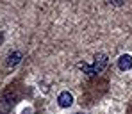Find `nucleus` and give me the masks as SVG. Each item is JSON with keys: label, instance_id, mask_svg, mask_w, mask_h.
Wrapping results in <instances>:
<instances>
[{"label": "nucleus", "instance_id": "obj_2", "mask_svg": "<svg viewBox=\"0 0 132 114\" xmlns=\"http://www.w3.org/2000/svg\"><path fill=\"white\" fill-rule=\"evenodd\" d=\"M16 98H18V94H13L11 89L4 93L2 98H0V114L9 112V111L14 107V103H16Z\"/></svg>", "mask_w": 132, "mask_h": 114}, {"label": "nucleus", "instance_id": "obj_5", "mask_svg": "<svg viewBox=\"0 0 132 114\" xmlns=\"http://www.w3.org/2000/svg\"><path fill=\"white\" fill-rule=\"evenodd\" d=\"M20 61H22V54H20V52H11V54L7 55V68L18 66Z\"/></svg>", "mask_w": 132, "mask_h": 114}, {"label": "nucleus", "instance_id": "obj_7", "mask_svg": "<svg viewBox=\"0 0 132 114\" xmlns=\"http://www.w3.org/2000/svg\"><path fill=\"white\" fill-rule=\"evenodd\" d=\"M2 39H4V36H2V32H0V43H2Z\"/></svg>", "mask_w": 132, "mask_h": 114}, {"label": "nucleus", "instance_id": "obj_8", "mask_svg": "<svg viewBox=\"0 0 132 114\" xmlns=\"http://www.w3.org/2000/svg\"><path fill=\"white\" fill-rule=\"evenodd\" d=\"M79 114H80V112H79Z\"/></svg>", "mask_w": 132, "mask_h": 114}, {"label": "nucleus", "instance_id": "obj_4", "mask_svg": "<svg viewBox=\"0 0 132 114\" xmlns=\"http://www.w3.org/2000/svg\"><path fill=\"white\" fill-rule=\"evenodd\" d=\"M118 68L121 69V71H129V69L132 68V55H129V54L120 55V59H118Z\"/></svg>", "mask_w": 132, "mask_h": 114}, {"label": "nucleus", "instance_id": "obj_6", "mask_svg": "<svg viewBox=\"0 0 132 114\" xmlns=\"http://www.w3.org/2000/svg\"><path fill=\"white\" fill-rule=\"evenodd\" d=\"M109 2L112 5H121V4H123V0H109Z\"/></svg>", "mask_w": 132, "mask_h": 114}, {"label": "nucleus", "instance_id": "obj_3", "mask_svg": "<svg viewBox=\"0 0 132 114\" xmlns=\"http://www.w3.org/2000/svg\"><path fill=\"white\" fill-rule=\"evenodd\" d=\"M57 103H59V107H63V109H68V107L73 103V94H71L70 91L59 93V96H57Z\"/></svg>", "mask_w": 132, "mask_h": 114}, {"label": "nucleus", "instance_id": "obj_1", "mask_svg": "<svg viewBox=\"0 0 132 114\" xmlns=\"http://www.w3.org/2000/svg\"><path fill=\"white\" fill-rule=\"evenodd\" d=\"M107 63H109V59H107L105 54H96V55H95V61H93L91 66L86 64V63H80L79 68L82 69L84 73H88V75H96V73H102V71L105 69Z\"/></svg>", "mask_w": 132, "mask_h": 114}]
</instances>
